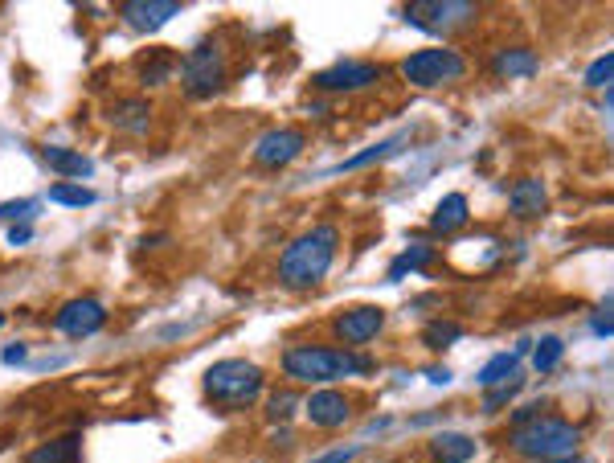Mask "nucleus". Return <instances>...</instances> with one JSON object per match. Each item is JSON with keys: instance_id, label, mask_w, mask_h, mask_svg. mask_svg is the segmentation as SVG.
Returning <instances> with one entry per match:
<instances>
[{"instance_id": "f257e3e1", "label": "nucleus", "mask_w": 614, "mask_h": 463, "mask_svg": "<svg viewBox=\"0 0 614 463\" xmlns=\"http://www.w3.org/2000/svg\"><path fill=\"white\" fill-rule=\"evenodd\" d=\"M336 246H340V234L336 226H316L299 234L279 259V283L291 287V291H312L324 283V275L332 271V259H336Z\"/></svg>"}, {"instance_id": "f03ea898", "label": "nucleus", "mask_w": 614, "mask_h": 463, "mask_svg": "<svg viewBox=\"0 0 614 463\" xmlns=\"http://www.w3.org/2000/svg\"><path fill=\"white\" fill-rule=\"evenodd\" d=\"M373 361L353 349H328V345H295L283 353V373L291 382H340V377L369 373Z\"/></svg>"}, {"instance_id": "7ed1b4c3", "label": "nucleus", "mask_w": 614, "mask_h": 463, "mask_svg": "<svg viewBox=\"0 0 614 463\" xmlns=\"http://www.w3.org/2000/svg\"><path fill=\"white\" fill-rule=\"evenodd\" d=\"M578 443H582V431L569 423V418H557V414H541V418H533V423L512 427V435H508V447L516 455L545 459V463L578 455Z\"/></svg>"}, {"instance_id": "20e7f679", "label": "nucleus", "mask_w": 614, "mask_h": 463, "mask_svg": "<svg viewBox=\"0 0 614 463\" xmlns=\"http://www.w3.org/2000/svg\"><path fill=\"white\" fill-rule=\"evenodd\" d=\"M262 386H267V373L254 361H217L205 369V394L226 410H246L258 402Z\"/></svg>"}, {"instance_id": "39448f33", "label": "nucleus", "mask_w": 614, "mask_h": 463, "mask_svg": "<svg viewBox=\"0 0 614 463\" xmlns=\"http://www.w3.org/2000/svg\"><path fill=\"white\" fill-rule=\"evenodd\" d=\"M181 82L193 99H209L222 91L226 82V54L217 46V37H205L189 50V58L181 62Z\"/></svg>"}, {"instance_id": "423d86ee", "label": "nucleus", "mask_w": 614, "mask_h": 463, "mask_svg": "<svg viewBox=\"0 0 614 463\" xmlns=\"http://www.w3.org/2000/svg\"><path fill=\"white\" fill-rule=\"evenodd\" d=\"M402 74L406 82L422 91H434V87H447V82H459L467 74V62L459 50H447V46H434V50H418L402 62Z\"/></svg>"}, {"instance_id": "0eeeda50", "label": "nucleus", "mask_w": 614, "mask_h": 463, "mask_svg": "<svg viewBox=\"0 0 614 463\" xmlns=\"http://www.w3.org/2000/svg\"><path fill=\"white\" fill-rule=\"evenodd\" d=\"M471 17L475 5H467V0H418V5H406V21L422 33H451Z\"/></svg>"}, {"instance_id": "6e6552de", "label": "nucleus", "mask_w": 614, "mask_h": 463, "mask_svg": "<svg viewBox=\"0 0 614 463\" xmlns=\"http://www.w3.org/2000/svg\"><path fill=\"white\" fill-rule=\"evenodd\" d=\"M103 324H107V308H103L99 300H91V296L66 300V304L58 308V316H54V328H58L62 336H70V341H86V336L103 332Z\"/></svg>"}, {"instance_id": "1a4fd4ad", "label": "nucleus", "mask_w": 614, "mask_h": 463, "mask_svg": "<svg viewBox=\"0 0 614 463\" xmlns=\"http://www.w3.org/2000/svg\"><path fill=\"white\" fill-rule=\"evenodd\" d=\"M381 328H385V312L373 308V304H365V308H348V312H340L336 324H332L336 341H340L344 349H353V353L365 349L369 341H377Z\"/></svg>"}, {"instance_id": "9d476101", "label": "nucleus", "mask_w": 614, "mask_h": 463, "mask_svg": "<svg viewBox=\"0 0 614 463\" xmlns=\"http://www.w3.org/2000/svg\"><path fill=\"white\" fill-rule=\"evenodd\" d=\"M303 132L299 128H275V132H267L258 144H254V164L258 168H287L291 160H299L303 156Z\"/></svg>"}, {"instance_id": "9b49d317", "label": "nucleus", "mask_w": 614, "mask_h": 463, "mask_svg": "<svg viewBox=\"0 0 614 463\" xmlns=\"http://www.w3.org/2000/svg\"><path fill=\"white\" fill-rule=\"evenodd\" d=\"M381 78V66L377 62H357V58H348V62H336L328 70L316 74V87L320 91H361V87H373V82Z\"/></svg>"}, {"instance_id": "f8f14e48", "label": "nucleus", "mask_w": 614, "mask_h": 463, "mask_svg": "<svg viewBox=\"0 0 614 463\" xmlns=\"http://www.w3.org/2000/svg\"><path fill=\"white\" fill-rule=\"evenodd\" d=\"M177 13H181L177 0H127V5H119V17L136 33H156L160 25H168Z\"/></svg>"}, {"instance_id": "ddd939ff", "label": "nucleus", "mask_w": 614, "mask_h": 463, "mask_svg": "<svg viewBox=\"0 0 614 463\" xmlns=\"http://www.w3.org/2000/svg\"><path fill=\"white\" fill-rule=\"evenodd\" d=\"M545 205H549V189H545V181H537V177H524V181H516V185L508 189V214L520 218V222L541 218Z\"/></svg>"}, {"instance_id": "4468645a", "label": "nucleus", "mask_w": 614, "mask_h": 463, "mask_svg": "<svg viewBox=\"0 0 614 463\" xmlns=\"http://www.w3.org/2000/svg\"><path fill=\"white\" fill-rule=\"evenodd\" d=\"M303 406H307V418H312L316 427H324V431L344 427L348 414H353V406H348V398H344L340 390H316Z\"/></svg>"}, {"instance_id": "2eb2a0df", "label": "nucleus", "mask_w": 614, "mask_h": 463, "mask_svg": "<svg viewBox=\"0 0 614 463\" xmlns=\"http://www.w3.org/2000/svg\"><path fill=\"white\" fill-rule=\"evenodd\" d=\"M467 222H471V205H467L463 193H447L443 201H438L434 214H430V230H434V234H455V230H463Z\"/></svg>"}, {"instance_id": "dca6fc26", "label": "nucleus", "mask_w": 614, "mask_h": 463, "mask_svg": "<svg viewBox=\"0 0 614 463\" xmlns=\"http://www.w3.org/2000/svg\"><path fill=\"white\" fill-rule=\"evenodd\" d=\"M41 160H46L58 177H70V185L95 173V164L86 160L82 152H70V148H58V144H46V148H41Z\"/></svg>"}, {"instance_id": "f3484780", "label": "nucleus", "mask_w": 614, "mask_h": 463, "mask_svg": "<svg viewBox=\"0 0 614 463\" xmlns=\"http://www.w3.org/2000/svg\"><path fill=\"white\" fill-rule=\"evenodd\" d=\"M492 70H496L500 78H529V74L541 70V58H537L529 46H508V50H500V54L492 58Z\"/></svg>"}, {"instance_id": "a211bd4d", "label": "nucleus", "mask_w": 614, "mask_h": 463, "mask_svg": "<svg viewBox=\"0 0 614 463\" xmlns=\"http://www.w3.org/2000/svg\"><path fill=\"white\" fill-rule=\"evenodd\" d=\"M430 455H434V463H471L475 439L471 435H459V431H438L430 439Z\"/></svg>"}, {"instance_id": "6ab92c4d", "label": "nucleus", "mask_w": 614, "mask_h": 463, "mask_svg": "<svg viewBox=\"0 0 614 463\" xmlns=\"http://www.w3.org/2000/svg\"><path fill=\"white\" fill-rule=\"evenodd\" d=\"M78 451H82V435L70 431V435H58L50 443H41L25 455V463H78Z\"/></svg>"}, {"instance_id": "aec40b11", "label": "nucleus", "mask_w": 614, "mask_h": 463, "mask_svg": "<svg viewBox=\"0 0 614 463\" xmlns=\"http://www.w3.org/2000/svg\"><path fill=\"white\" fill-rule=\"evenodd\" d=\"M438 259V250L430 246V242H414L410 250H402L398 259H393V267H389V279L398 283V279H406L410 271H422V267H430Z\"/></svg>"}, {"instance_id": "412c9836", "label": "nucleus", "mask_w": 614, "mask_h": 463, "mask_svg": "<svg viewBox=\"0 0 614 463\" xmlns=\"http://www.w3.org/2000/svg\"><path fill=\"white\" fill-rule=\"evenodd\" d=\"M516 365H520L516 353H496L484 369L475 373V382L484 386V390H496V386H504V382H516Z\"/></svg>"}, {"instance_id": "4be33fe9", "label": "nucleus", "mask_w": 614, "mask_h": 463, "mask_svg": "<svg viewBox=\"0 0 614 463\" xmlns=\"http://www.w3.org/2000/svg\"><path fill=\"white\" fill-rule=\"evenodd\" d=\"M406 144V136H393V140H385V144H369L365 152H357V156H348V160H340L332 173H357V168H365V164H377V160H389L393 152H398Z\"/></svg>"}, {"instance_id": "5701e85b", "label": "nucleus", "mask_w": 614, "mask_h": 463, "mask_svg": "<svg viewBox=\"0 0 614 463\" xmlns=\"http://www.w3.org/2000/svg\"><path fill=\"white\" fill-rule=\"evenodd\" d=\"M50 201L70 205V209H86V205H95L99 197H95V189H82V185H70V181H54Z\"/></svg>"}, {"instance_id": "b1692460", "label": "nucleus", "mask_w": 614, "mask_h": 463, "mask_svg": "<svg viewBox=\"0 0 614 463\" xmlns=\"http://www.w3.org/2000/svg\"><path fill=\"white\" fill-rule=\"evenodd\" d=\"M115 123H119V128H127V132L144 136V128H148V103H140V99H127V103H119Z\"/></svg>"}, {"instance_id": "393cba45", "label": "nucleus", "mask_w": 614, "mask_h": 463, "mask_svg": "<svg viewBox=\"0 0 614 463\" xmlns=\"http://www.w3.org/2000/svg\"><path fill=\"white\" fill-rule=\"evenodd\" d=\"M459 336H463V328H459V324H447V320H438V324H430V328H426V336H422V341H426V349L443 353V349H451V345L459 341Z\"/></svg>"}, {"instance_id": "a878e982", "label": "nucleus", "mask_w": 614, "mask_h": 463, "mask_svg": "<svg viewBox=\"0 0 614 463\" xmlns=\"http://www.w3.org/2000/svg\"><path fill=\"white\" fill-rule=\"evenodd\" d=\"M561 353H565V345H561V336H545V341L537 345V353H533V365H537L541 373H549V369H557Z\"/></svg>"}, {"instance_id": "bb28decb", "label": "nucleus", "mask_w": 614, "mask_h": 463, "mask_svg": "<svg viewBox=\"0 0 614 463\" xmlns=\"http://www.w3.org/2000/svg\"><path fill=\"white\" fill-rule=\"evenodd\" d=\"M172 70V58L168 54H156V58H144V70H140V82L144 87H160V82L168 78Z\"/></svg>"}, {"instance_id": "cd10ccee", "label": "nucleus", "mask_w": 614, "mask_h": 463, "mask_svg": "<svg viewBox=\"0 0 614 463\" xmlns=\"http://www.w3.org/2000/svg\"><path fill=\"white\" fill-rule=\"evenodd\" d=\"M295 406H299V394H291V390H279V394H271V402H267V418L271 423H287V418L295 414Z\"/></svg>"}, {"instance_id": "c85d7f7f", "label": "nucleus", "mask_w": 614, "mask_h": 463, "mask_svg": "<svg viewBox=\"0 0 614 463\" xmlns=\"http://www.w3.org/2000/svg\"><path fill=\"white\" fill-rule=\"evenodd\" d=\"M37 209H41V205H37L33 197H25V201H9V205H0V222H17V226H21V222H29V218L37 214Z\"/></svg>"}, {"instance_id": "c756f323", "label": "nucleus", "mask_w": 614, "mask_h": 463, "mask_svg": "<svg viewBox=\"0 0 614 463\" xmlns=\"http://www.w3.org/2000/svg\"><path fill=\"white\" fill-rule=\"evenodd\" d=\"M610 78H614V54H602V58L586 70V82H590V87H606Z\"/></svg>"}, {"instance_id": "7c9ffc66", "label": "nucleus", "mask_w": 614, "mask_h": 463, "mask_svg": "<svg viewBox=\"0 0 614 463\" xmlns=\"http://www.w3.org/2000/svg\"><path fill=\"white\" fill-rule=\"evenodd\" d=\"M357 455H361V447H357V443H348V447H332V451L316 455L312 463H353Z\"/></svg>"}, {"instance_id": "2f4dec72", "label": "nucleus", "mask_w": 614, "mask_h": 463, "mask_svg": "<svg viewBox=\"0 0 614 463\" xmlns=\"http://www.w3.org/2000/svg\"><path fill=\"white\" fill-rule=\"evenodd\" d=\"M512 394H516V382H504V386H496V390L488 394V402H484V410H488V414H496V410H504V406L512 402Z\"/></svg>"}, {"instance_id": "473e14b6", "label": "nucleus", "mask_w": 614, "mask_h": 463, "mask_svg": "<svg viewBox=\"0 0 614 463\" xmlns=\"http://www.w3.org/2000/svg\"><path fill=\"white\" fill-rule=\"evenodd\" d=\"M590 332H594V336H610V332H614V312H610V304H602V308L594 312Z\"/></svg>"}, {"instance_id": "72a5a7b5", "label": "nucleus", "mask_w": 614, "mask_h": 463, "mask_svg": "<svg viewBox=\"0 0 614 463\" xmlns=\"http://www.w3.org/2000/svg\"><path fill=\"white\" fill-rule=\"evenodd\" d=\"M9 242H13V246H29V242H33V226H29V222L13 226V230H9Z\"/></svg>"}, {"instance_id": "f704fd0d", "label": "nucleus", "mask_w": 614, "mask_h": 463, "mask_svg": "<svg viewBox=\"0 0 614 463\" xmlns=\"http://www.w3.org/2000/svg\"><path fill=\"white\" fill-rule=\"evenodd\" d=\"M25 357H29L25 345H9V349H5V365H17V361H25Z\"/></svg>"}, {"instance_id": "c9c22d12", "label": "nucleus", "mask_w": 614, "mask_h": 463, "mask_svg": "<svg viewBox=\"0 0 614 463\" xmlns=\"http://www.w3.org/2000/svg\"><path fill=\"white\" fill-rule=\"evenodd\" d=\"M557 463H594V459H586V455H565V459H557Z\"/></svg>"}, {"instance_id": "e433bc0d", "label": "nucleus", "mask_w": 614, "mask_h": 463, "mask_svg": "<svg viewBox=\"0 0 614 463\" xmlns=\"http://www.w3.org/2000/svg\"><path fill=\"white\" fill-rule=\"evenodd\" d=\"M0 320H5V316H0Z\"/></svg>"}]
</instances>
